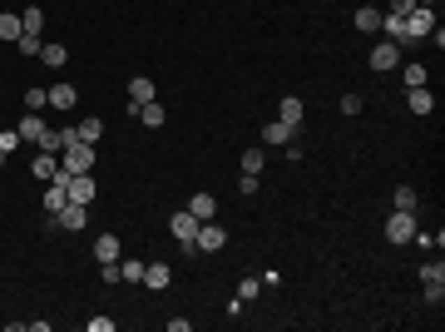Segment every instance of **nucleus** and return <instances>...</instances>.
Returning <instances> with one entry per match:
<instances>
[{"mask_svg":"<svg viewBox=\"0 0 445 332\" xmlns=\"http://www.w3.org/2000/svg\"><path fill=\"white\" fill-rule=\"evenodd\" d=\"M188 213L198 218V224H208V218L218 213V203H213V194H193V199H188Z\"/></svg>","mask_w":445,"mask_h":332,"instance_id":"obj_16","label":"nucleus"},{"mask_svg":"<svg viewBox=\"0 0 445 332\" xmlns=\"http://www.w3.org/2000/svg\"><path fill=\"white\" fill-rule=\"evenodd\" d=\"M416 6H435V0H416Z\"/></svg>","mask_w":445,"mask_h":332,"instance_id":"obj_38","label":"nucleus"},{"mask_svg":"<svg viewBox=\"0 0 445 332\" xmlns=\"http://www.w3.org/2000/svg\"><path fill=\"white\" fill-rule=\"evenodd\" d=\"M149 99H158V85L144 80V75H134L129 80V104H149Z\"/></svg>","mask_w":445,"mask_h":332,"instance_id":"obj_12","label":"nucleus"},{"mask_svg":"<svg viewBox=\"0 0 445 332\" xmlns=\"http://www.w3.org/2000/svg\"><path fill=\"white\" fill-rule=\"evenodd\" d=\"M89 332H114V317H89Z\"/></svg>","mask_w":445,"mask_h":332,"instance_id":"obj_37","label":"nucleus"},{"mask_svg":"<svg viewBox=\"0 0 445 332\" xmlns=\"http://www.w3.org/2000/svg\"><path fill=\"white\" fill-rule=\"evenodd\" d=\"M386 238L391 243H411L416 238V213L411 208H391V218H386Z\"/></svg>","mask_w":445,"mask_h":332,"instance_id":"obj_2","label":"nucleus"},{"mask_svg":"<svg viewBox=\"0 0 445 332\" xmlns=\"http://www.w3.org/2000/svg\"><path fill=\"white\" fill-rule=\"evenodd\" d=\"M30 174H35L40 184H50L54 174H60V164H54V154H45V149H40V154L30 159Z\"/></svg>","mask_w":445,"mask_h":332,"instance_id":"obj_11","label":"nucleus"},{"mask_svg":"<svg viewBox=\"0 0 445 332\" xmlns=\"http://www.w3.org/2000/svg\"><path fill=\"white\" fill-rule=\"evenodd\" d=\"M60 169H65V174H89V169H94V144L70 139V144L60 149Z\"/></svg>","mask_w":445,"mask_h":332,"instance_id":"obj_1","label":"nucleus"},{"mask_svg":"<svg viewBox=\"0 0 445 332\" xmlns=\"http://www.w3.org/2000/svg\"><path fill=\"white\" fill-rule=\"evenodd\" d=\"M15 129H20V139H25V144H40V139H45V120L35 115V109H30V115H25Z\"/></svg>","mask_w":445,"mask_h":332,"instance_id":"obj_14","label":"nucleus"},{"mask_svg":"<svg viewBox=\"0 0 445 332\" xmlns=\"http://www.w3.org/2000/svg\"><path fill=\"white\" fill-rule=\"evenodd\" d=\"M15 45H20V55H40V45H45V40H40V35H20Z\"/></svg>","mask_w":445,"mask_h":332,"instance_id":"obj_33","label":"nucleus"},{"mask_svg":"<svg viewBox=\"0 0 445 332\" xmlns=\"http://www.w3.org/2000/svg\"><path fill=\"white\" fill-rule=\"evenodd\" d=\"M45 104H50V99H45V89H25V109H35V115H40Z\"/></svg>","mask_w":445,"mask_h":332,"instance_id":"obj_32","label":"nucleus"},{"mask_svg":"<svg viewBox=\"0 0 445 332\" xmlns=\"http://www.w3.org/2000/svg\"><path fill=\"white\" fill-rule=\"evenodd\" d=\"M396 60H401V45H396V40L371 45V70H396Z\"/></svg>","mask_w":445,"mask_h":332,"instance_id":"obj_8","label":"nucleus"},{"mask_svg":"<svg viewBox=\"0 0 445 332\" xmlns=\"http://www.w3.org/2000/svg\"><path fill=\"white\" fill-rule=\"evenodd\" d=\"M20 35H25L20 15H6V10H0V40H20Z\"/></svg>","mask_w":445,"mask_h":332,"instance_id":"obj_24","label":"nucleus"},{"mask_svg":"<svg viewBox=\"0 0 445 332\" xmlns=\"http://www.w3.org/2000/svg\"><path fill=\"white\" fill-rule=\"evenodd\" d=\"M292 139H297V129L282 124V120H272V124L262 129V144H272V149H282V144H292Z\"/></svg>","mask_w":445,"mask_h":332,"instance_id":"obj_9","label":"nucleus"},{"mask_svg":"<svg viewBox=\"0 0 445 332\" xmlns=\"http://www.w3.org/2000/svg\"><path fill=\"white\" fill-rule=\"evenodd\" d=\"M169 233H174V238H179V243H183V253H198V243H193V238H198V218H193V213H188V208H183V213H174V218H169Z\"/></svg>","mask_w":445,"mask_h":332,"instance_id":"obj_3","label":"nucleus"},{"mask_svg":"<svg viewBox=\"0 0 445 332\" xmlns=\"http://www.w3.org/2000/svg\"><path fill=\"white\" fill-rule=\"evenodd\" d=\"M396 208H411V213H416V189L401 184V189H396Z\"/></svg>","mask_w":445,"mask_h":332,"instance_id":"obj_34","label":"nucleus"},{"mask_svg":"<svg viewBox=\"0 0 445 332\" xmlns=\"http://www.w3.org/2000/svg\"><path fill=\"white\" fill-rule=\"evenodd\" d=\"M119 283H144V263L139 258H124L119 263Z\"/></svg>","mask_w":445,"mask_h":332,"instance_id":"obj_25","label":"nucleus"},{"mask_svg":"<svg viewBox=\"0 0 445 332\" xmlns=\"http://www.w3.org/2000/svg\"><path fill=\"white\" fill-rule=\"evenodd\" d=\"M411 243H421V248H425V253H430V248H435V253H440V243H445V238H440V233H421V229H416V238H411Z\"/></svg>","mask_w":445,"mask_h":332,"instance_id":"obj_30","label":"nucleus"},{"mask_svg":"<svg viewBox=\"0 0 445 332\" xmlns=\"http://www.w3.org/2000/svg\"><path fill=\"white\" fill-rule=\"evenodd\" d=\"M25 139H20V129H0V149H6V154H15Z\"/></svg>","mask_w":445,"mask_h":332,"instance_id":"obj_29","label":"nucleus"},{"mask_svg":"<svg viewBox=\"0 0 445 332\" xmlns=\"http://www.w3.org/2000/svg\"><path fill=\"white\" fill-rule=\"evenodd\" d=\"M421 278H425V303H440V298H445V263H440V258L425 263Z\"/></svg>","mask_w":445,"mask_h":332,"instance_id":"obj_6","label":"nucleus"},{"mask_svg":"<svg viewBox=\"0 0 445 332\" xmlns=\"http://www.w3.org/2000/svg\"><path fill=\"white\" fill-rule=\"evenodd\" d=\"M356 30H366V35L381 30V10H376V6H361V10H356Z\"/></svg>","mask_w":445,"mask_h":332,"instance_id":"obj_22","label":"nucleus"},{"mask_svg":"<svg viewBox=\"0 0 445 332\" xmlns=\"http://www.w3.org/2000/svg\"><path fill=\"white\" fill-rule=\"evenodd\" d=\"M134 120H139V124H149V129H158V124H163V104H158V99L139 104V115H134Z\"/></svg>","mask_w":445,"mask_h":332,"instance_id":"obj_18","label":"nucleus"},{"mask_svg":"<svg viewBox=\"0 0 445 332\" xmlns=\"http://www.w3.org/2000/svg\"><path fill=\"white\" fill-rule=\"evenodd\" d=\"M425 80H430V75H425V65H406V70H401V85H406V89H421Z\"/></svg>","mask_w":445,"mask_h":332,"instance_id":"obj_27","label":"nucleus"},{"mask_svg":"<svg viewBox=\"0 0 445 332\" xmlns=\"http://www.w3.org/2000/svg\"><path fill=\"white\" fill-rule=\"evenodd\" d=\"M94 258H99V263H119V238H114V233L99 238V243H94Z\"/></svg>","mask_w":445,"mask_h":332,"instance_id":"obj_19","label":"nucleus"},{"mask_svg":"<svg viewBox=\"0 0 445 332\" xmlns=\"http://www.w3.org/2000/svg\"><path fill=\"white\" fill-rule=\"evenodd\" d=\"M257 288H262V278H243V283H238V298H243V303H252V298H257Z\"/></svg>","mask_w":445,"mask_h":332,"instance_id":"obj_31","label":"nucleus"},{"mask_svg":"<svg viewBox=\"0 0 445 332\" xmlns=\"http://www.w3.org/2000/svg\"><path fill=\"white\" fill-rule=\"evenodd\" d=\"M238 194H248V199H252V194H257V174H243V179H238Z\"/></svg>","mask_w":445,"mask_h":332,"instance_id":"obj_35","label":"nucleus"},{"mask_svg":"<svg viewBox=\"0 0 445 332\" xmlns=\"http://www.w3.org/2000/svg\"><path fill=\"white\" fill-rule=\"evenodd\" d=\"M430 30H435V10H430V6H416V10L406 15V40H401V45H411V40H425Z\"/></svg>","mask_w":445,"mask_h":332,"instance_id":"obj_4","label":"nucleus"},{"mask_svg":"<svg viewBox=\"0 0 445 332\" xmlns=\"http://www.w3.org/2000/svg\"><path fill=\"white\" fill-rule=\"evenodd\" d=\"M75 134H80L84 144H99V134H104V120H80V124H75Z\"/></svg>","mask_w":445,"mask_h":332,"instance_id":"obj_23","label":"nucleus"},{"mask_svg":"<svg viewBox=\"0 0 445 332\" xmlns=\"http://www.w3.org/2000/svg\"><path fill=\"white\" fill-rule=\"evenodd\" d=\"M65 194H70V203H89L94 199V174H75Z\"/></svg>","mask_w":445,"mask_h":332,"instance_id":"obj_13","label":"nucleus"},{"mask_svg":"<svg viewBox=\"0 0 445 332\" xmlns=\"http://www.w3.org/2000/svg\"><path fill=\"white\" fill-rule=\"evenodd\" d=\"M411 10H416V0H391V15H401V20H406Z\"/></svg>","mask_w":445,"mask_h":332,"instance_id":"obj_36","label":"nucleus"},{"mask_svg":"<svg viewBox=\"0 0 445 332\" xmlns=\"http://www.w3.org/2000/svg\"><path fill=\"white\" fill-rule=\"evenodd\" d=\"M84 224H89V203H65L54 213V229H65V233H80Z\"/></svg>","mask_w":445,"mask_h":332,"instance_id":"obj_5","label":"nucleus"},{"mask_svg":"<svg viewBox=\"0 0 445 332\" xmlns=\"http://www.w3.org/2000/svg\"><path fill=\"white\" fill-rule=\"evenodd\" d=\"M144 283L153 288V293H163L174 283V273H169V263H144Z\"/></svg>","mask_w":445,"mask_h":332,"instance_id":"obj_10","label":"nucleus"},{"mask_svg":"<svg viewBox=\"0 0 445 332\" xmlns=\"http://www.w3.org/2000/svg\"><path fill=\"white\" fill-rule=\"evenodd\" d=\"M45 99H50V109H75V85H50Z\"/></svg>","mask_w":445,"mask_h":332,"instance_id":"obj_15","label":"nucleus"},{"mask_svg":"<svg viewBox=\"0 0 445 332\" xmlns=\"http://www.w3.org/2000/svg\"><path fill=\"white\" fill-rule=\"evenodd\" d=\"M40 60H45L50 70H60V65L70 60V50H65V45H40Z\"/></svg>","mask_w":445,"mask_h":332,"instance_id":"obj_20","label":"nucleus"},{"mask_svg":"<svg viewBox=\"0 0 445 332\" xmlns=\"http://www.w3.org/2000/svg\"><path fill=\"white\" fill-rule=\"evenodd\" d=\"M198 253H222V243H228V233H222V224H213V218H208V224H198Z\"/></svg>","mask_w":445,"mask_h":332,"instance_id":"obj_7","label":"nucleus"},{"mask_svg":"<svg viewBox=\"0 0 445 332\" xmlns=\"http://www.w3.org/2000/svg\"><path fill=\"white\" fill-rule=\"evenodd\" d=\"M277 120L297 129V124H302V99H297V94H287V99H282V109H277Z\"/></svg>","mask_w":445,"mask_h":332,"instance_id":"obj_17","label":"nucleus"},{"mask_svg":"<svg viewBox=\"0 0 445 332\" xmlns=\"http://www.w3.org/2000/svg\"><path fill=\"white\" fill-rule=\"evenodd\" d=\"M0 164H6V149H0Z\"/></svg>","mask_w":445,"mask_h":332,"instance_id":"obj_39","label":"nucleus"},{"mask_svg":"<svg viewBox=\"0 0 445 332\" xmlns=\"http://www.w3.org/2000/svg\"><path fill=\"white\" fill-rule=\"evenodd\" d=\"M238 164H243V174H262V164H267V154H262V149H248V154H243Z\"/></svg>","mask_w":445,"mask_h":332,"instance_id":"obj_28","label":"nucleus"},{"mask_svg":"<svg viewBox=\"0 0 445 332\" xmlns=\"http://www.w3.org/2000/svg\"><path fill=\"white\" fill-rule=\"evenodd\" d=\"M430 109H435V94L421 85V89H411V115H430Z\"/></svg>","mask_w":445,"mask_h":332,"instance_id":"obj_21","label":"nucleus"},{"mask_svg":"<svg viewBox=\"0 0 445 332\" xmlns=\"http://www.w3.org/2000/svg\"><path fill=\"white\" fill-rule=\"evenodd\" d=\"M20 25H25V35H40V30H45V15H40V6L20 10Z\"/></svg>","mask_w":445,"mask_h":332,"instance_id":"obj_26","label":"nucleus"}]
</instances>
